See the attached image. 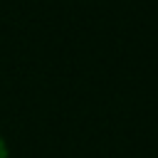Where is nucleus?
<instances>
[{"label": "nucleus", "mask_w": 158, "mask_h": 158, "mask_svg": "<svg viewBox=\"0 0 158 158\" xmlns=\"http://www.w3.org/2000/svg\"><path fill=\"white\" fill-rule=\"evenodd\" d=\"M0 158H7V148H5V141L0 138Z\"/></svg>", "instance_id": "f257e3e1"}]
</instances>
